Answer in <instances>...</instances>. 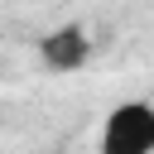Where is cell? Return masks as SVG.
<instances>
[{
	"mask_svg": "<svg viewBox=\"0 0 154 154\" xmlns=\"http://www.w3.org/2000/svg\"><path fill=\"white\" fill-rule=\"evenodd\" d=\"M101 154H154V101H120L101 120Z\"/></svg>",
	"mask_w": 154,
	"mask_h": 154,
	"instance_id": "cell-1",
	"label": "cell"
},
{
	"mask_svg": "<svg viewBox=\"0 0 154 154\" xmlns=\"http://www.w3.org/2000/svg\"><path fill=\"white\" fill-rule=\"evenodd\" d=\"M87 58H91V38L82 24H58L53 34L38 38V63L48 72H77L87 67Z\"/></svg>",
	"mask_w": 154,
	"mask_h": 154,
	"instance_id": "cell-2",
	"label": "cell"
}]
</instances>
